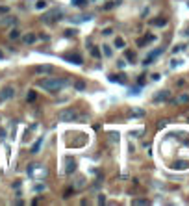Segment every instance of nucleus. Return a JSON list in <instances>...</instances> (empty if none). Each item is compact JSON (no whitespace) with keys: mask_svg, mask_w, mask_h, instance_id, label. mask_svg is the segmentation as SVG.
<instances>
[{"mask_svg":"<svg viewBox=\"0 0 189 206\" xmlns=\"http://www.w3.org/2000/svg\"><path fill=\"white\" fill-rule=\"evenodd\" d=\"M160 54H161V50H156V52H152V54H150V56H148V58L145 59V65H150V61H152V59H154L156 56H160Z\"/></svg>","mask_w":189,"mask_h":206,"instance_id":"15","label":"nucleus"},{"mask_svg":"<svg viewBox=\"0 0 189 206\" xmlns=\"http://www.w3.org/2000/svg\"><path fill=\"white\" fill-rule=\"evenodd\" d=\"M126 58H128V59H132V61H134V58H135V56H134V54H132V52H126Z\"/></svg>","mask_w":189,"mask_h":206,"instance_id":"32","label":"nucleus"},{"mask_svg":"<svg viewBox=\"0 0 189 206\" xmlns=\"http://www.w3.org/2000/svg\"><path fill=\"white\" fill-rule=\"evenodd\" d=\"M189 102V95H180L174 99V104H187Z\"/></svg>","mask_w":189,"mask_h":206,"instance_id":"12","label":"nucleus"},{"mask_svg":"<svg viewBox=\"0 0 189 206\" xmlns=\"http://www.w3.org/2000/svg\"><path fill=\"white\" fill-rule=\"evenodd\" d=\"M65 164H67L65 173H67V175H72V173L76 171V162H74L72 158H65Z\"/></svg>","mask_w":189,"mask_h":206,"instance_id":"7","label":"nucleus"},{"mask_svg":"<svg viewBox=\"0 0 189 206\" xmlns=\"http://www.w3.org/2000/svg\"><path fill=\"white\" fill-rule=\"evenodd\" d=\"M65 33H67V35H69V37H71V35H74V33H76V32H74V30H67V32H65Z\"/></svg>","mask_w":189,"mask_h":206,"instance_id":"33","label":"nucleus"},{"mask_svg":"<svg viewBox=\"0 0 189 206\" xmlns=\"http://www.w3.org/2000/svg\"><path fill=\"white\" fill-rule=\"evenodd\" d=\"M7 37H9V39H11V41H17V39H19V37H20V32H19V30H15V28H13V30H9V33H7Z\"/></svg>","mask_w":189,"mask_h":206,"instance_id":"13","label":"nucleus"},{"mask_svg":"<svg viewBox=\"0 0 189 206\" xmlns=\"http://www.w3.org/2000/svg\"><path fill=\"white\" fill-rule=\"evenodd\" d=\"M45 190V184H39V186H35V191H43Z\"/></svg>","mask_w":189,"mask_h":206,"instance_id":"29","label":"nucleus"},{"mask_svg":"<svg viewBox=\"0 0 189 206\" xmlns=\"http://www.w3.org/2000/svg\"><path fill=\"white\" fill-rule=\"evenodd\" d=\"M65 59H69V61H74L76 65H82V58H80L78 54H71V56H65Z\"/></svg>","mask_w":189,"mask_h":206,"instance_id":"11","label":"nucleus"},{"mask_svg":"<svg viewBox=\"0 0 189 206\" xmlns=\"http://www.w3.org/2000/svg\"><path fill=\"white\" fill-rule=\"evenodd\" d=\"M152 24H156V26H165V24H167V20H165V19H160V20H154Z\"/></svg>","mask_w":189,"mask_h":206,"instance_id":"25","label":"nucleus"},{"mask_svg":"<svg viewBox=\"0 0 189 206\" xmlns=\"http://www.w3.org/2000/svg\"><path fill=\"white\" fill-rule=\"evenodd\" d=\"M74 188H76V190H80V188H84V178H82V177H80V178L76 180V184H74Z\"/></svg>","mask_w":189,"mask_h":206,"instance_id":"24","label":"nucleus"},{"mask_svg":"<svg viewBox=\"0 0 189 206\" xmlns=\"http://www.w3.org/2000/svg\"><path fill=\"white\" fill-rule=\"evenodd\" d=\"M15 22H17V19L15 17H4L2 20H0V28H6V26H15Z\"/></svg>","mask_w":189,"mask_h":206,"instance_id":"9","label":"nucleus"},{"mask_svg":"<svg viewBox=\"0 0 189 206\" xmlns=\"http://www.w3.org/2000/svg\"><path fill=\"white\" fill-rule=\"evenodd\" d=\"M102 50H104V56H108V58H110V56L113 54V52H111V48H110L108 45H104V46H102Z\"/></svg>","mask_w":189,"mask_h":206,"instance_id":"22","label":"nucleus"},{"mask_svg":"<svg viewBox=\"0 0 189 206\" xmlns=\"http://www.w3.org/2000/svg\"><path fill=\"white\" fill-rule=\"evenodd\" d=\"M85 4V0H72V6H76V7H82Z\"/></svg>","mask_w":189,"mask_h":206,"instance_id":"26","label":"nucleus"},{"mask_svg":"<svg viewBox=\"0 0 189 206\" xmlns=\"http://www.w3.org/2000/svg\"><path fill=\"white\" fill-rule=\"evenodd\" d=\"M58 119L61 123H72L78 119V110L76 108H63L58 112Z\"/></svg>","mask_w":189,"mask_h":206,"instance_id":"3","label":"nucleus"},{"mask_svg":"<svg viewBox=\"0 0 189 206\" xmlns=\"http://www.w3.org/2000/svg\"><path fill=\"white\" fill-rule=\"evenodd\" d=\"M187 167H189V162H174L173 164V169H176V171H184Z\"/></svg>","mask_w":189,"mask_h":206,"instance_id":"10","label":"nucleus"},{"mask_svg":"<svg viewBox=\"0 0 189 206\" xmlns=\"http://www.w3.org/2000/svg\"><path fill=\"white\" fill-rule=\"evenodd\" d=\"M2 58H4V54H2V52H0V59H2Z\"/></svg>","mask_w":189,"mask_h":206,"instance_id":"35","label":"nucleus"},{"mask_svg":"<svg viewBox=\"0 0 189 206\" xmlns=\"http://www.w3.org/2000/svg\"><path fill=\"white\" fill-rule=\"evenodd\" d=\"M169 97H171L169 91H165V89H163V91H158V95H154V102H163V100H167Z\"/></svg>","mask_w":189,"mask_h":206,"instance_id":"8","label":"nucleus"},{"mask_svg":"<svg viewBox=\"0 0 189 206\" xmlns=\"http://www.w3.org/2000/svg\"><path fill=\"white\" fill-rule=\"evenodd\" d=\"M33 71L39 72V74H50V72H54V67L52 65H37Z\"/></svg>","mask_w":189,"mask_h":206,"instance_id":"6","label":"nucleus"},{"mask_svg":"<svg viewBox=\"0 0 189 206\" xmlns=\"http://www.w3.org/2000/svg\"><path fill=\"white\" fill-rule=\"evenodd\" d=\"M115 46H117V48H122V46H124V39H122V37H117V39H115Z\"/></svg>","mask_w":189,"mask_h":206,"instance_id":"20","label":"nucleus"},{"mask_svg":"<svg viewBox=\"0 0 189 206\" xmlns=\"http://www.w3.org/2000/svg\"><path fill=\"white\" fill-rule=\"evenodd\" d=\"M35 97H37V93H35V91H28L26 100H28V102H33V100H35Z\"/></svg>","mask_w":189,"mask_h":206,"instance_id":"19","label":"nucleus"},{"mask_svg":"<svg viewBox=\"0 0 189 206\" xmlns=\"http://www.w3.org/2000/svg\"><path fill=\"white\" fill-rule=\"evenodd\" d=\"M91 54H93L95 58H98V56H100V50H98V48H93V50H91Z\"/></svg>","mask_w":189,"mask_h":206,"instance_id":"27","label":"nucleus"},{"mask_svg":"<svg viewBox=\"0 0 189 206\" xmlns=\"http://www.w3.org/2000/svg\"><path fill=\"white\" fill-rule=\"evenodd\" d=\"M61 17H63V11L58 9V7H54V9L43 13V15H41V20H43V22H56V20H61Z\"/></svg>","mask_w":189,"mask_h":206,"instance_id":"4","label":"nucleus"},{"mask_svg":"<svg viewBox=\"0 0 189 206\" xmlns=\"http://www.w3.org/2000/svg\"><path fill=\"white\" fill-rule=\"evenodd\" d=\"M41 143H43V138H39V139H37V141H35V145H33V147H32V152H33V154H35V152H37V151H39V149H41Z\"/></svg>","mask_w":189,"mask_h":206,"instance_id":"18","label":"nucleus"},{"mask_svg":"<svg viewBox=\"0 0 189 206\" xmlns=\"http://www.w3.org/2000/svg\"><path fill=\"white\" fill-rule=\"evenodd\" d=\"M13 97H15V87L13 85H6L0 91V100H7V99H13Z\"/></svg>","mask_w":189,"mask_h":206,"instance_id":"5","label":"nucleus"},{"mask_svg":"<svg viewBox=\"0 0 189 206\" xmlns=\"http://www.w3.org/2000/svg\"><path fill=\"white\" fill-rule=\"evenodd\" d=\"M132 204L134 206H145V204H148V201H147V199H134Z\"/></svg>","mask_w":189,"mask_h":206,"instance_id":"17","label":"nucleus"},{"mask_svg":"<svg viewBox=\"0 0 189 206\" xmlns=\"http://www.w3.org/2000/svg\"><path fill=\"white\" fill-rule=\"evenodd\" d=\"M35 39H37V35H35V33H28V35H24V43H26V45L35 43Z\"/></svg>","mask_w":189,"mask_h":206,"instance_id":"14","label":"nucleus"},{"mask_svg":"<svg viewBox=\"0 0 189 206\" xmlns=\"http://www.w3.org/2000/svg\"><path fill=\"white\" fill-rule=\"evenodd\" d=\"M35 7H37V9H45V7H46V2H45V0H39V2L35 4Z\"/></svg>","mask_w":189,"mask_h":206,"instance_id":"23","label":"nucleus"},{"mask_svg":"<svg viewBox=\"0 0 189 206\" xmlns=\"http://www.w3.org/2000/svg\"><path fill=\"white\" fill-rule=\"evenodd\" d=\"M26 173H28V177L39 180V178H45V177L48 175V169H46L43 164H32V165H28Z\"/></svg>","mask_w":189,"mask_h":206,"instance_id":"2","label":"nucleus"},{"mask_svg":"<svg viewBox=\"0 0 189 206\" xmlns=\"http://www.w3.org/2000/svg\"><path fill=\"white\" fill-rule=\"evenodd\" d=\"M110 80H111V82H119V84H124V82H126L122 74H119V76H115V74H111V76H110Z\"/></svg>","mask_w":189,"mask_h":206,"instance_id":"16","label":"nucleus"},{"mask_svg":"<svg viewBox=\"0 0 189 206\" xmlns=\"http://www.w3.org/2000/svg\"><path fill=\"white\" fill-rule=\"evenodd\" d=\"M9 11V7H6V6H0V13H7Z\"/></svg>","mask_w":189,"mask_h":206,"instance_id":"30","label":"nucleus"},{"mask_svg":"<svg viewBox=\"0 0 189 206\" xmlns=\"http://www.w3.org/2000/svg\"><path fill=\"white\" fill-rule=\"evenodd\" d=\"M134 115H143V110H134Z\"/></svg>","mask_w":189,"mask_h":206,"instance_id":"34","label":"nucleus"},{"mask_svg":"<svg viewBox=\"0 0 189 206\" xmlns=\"http://www.w3.org/2000/svg\"><path fill=\"white\" fill-rule=\"evenodd\" d=\"M102 33H104V35H111V28H106V30H104Z\"/></svg>","mask_w":189,"mask_h":206,"instance_id":"31","label":"nucleus"},{"mask_svg":"<svg viewBox=\"0 0 189 206\" xmlns=\"http://www.w3.org/2000/svg\"><path fill=\"white\" fill-rule=\"evenodd\" d=\"M74 87H76V89H78V91H84V89H85V84H84V82H82V80H78V82H76V84H74Z\"/></svg>","mask_w":189,"mask_h":206,"instance_id":"21","label":"nucleus"},{"mask_svg":"<svg viewBox=\"0 0 189 206\" xmlns=\"http://www.w3.org/2000/svg\"><path fill=\"white\" fill-rule=\"evenodd\" d=\"M106 203V197L104 195H98V204H104Z\"/></svg>","mask_w":189,"mask_h":206,"instance_id":"28","label":"nucleus"},{"mask_svg":"<svg viewBox=\"0 0 189 206\" xmlns=\"http://www.w3.org/2000/svg\"><path fill=\"white\" fill-rule=\"evenodd\" d=\"M65 85H67V80H63V78H45V80L37 82V87H41V89H45L48 93H58Z\"/></svg>","mask_w":189,"mask_h":206,"instance_id":"1","label":"nucleus"}]
</instances>
